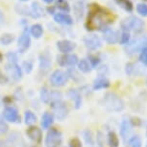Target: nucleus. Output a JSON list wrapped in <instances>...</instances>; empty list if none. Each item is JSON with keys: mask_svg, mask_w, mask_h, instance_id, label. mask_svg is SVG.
Returning <instances> with one entry per match:
<instances>
[{"mask_svg": "<svg viewBox=\"0 0 147 147\" xmlns=\"http://www.w3.org/2000/svg\"><path fill=\"white\" fill-rule=\"evenodd\" d=\"M40 98L44 103H48L49 100H50V92L48 91L46 88H41L40 91Z\"/></svg>", "mask_w": 147, "mask_h": 147, "instance_id": "nucleus-32", "label": "nucleus"}, {"mask_svg": "<svg viewBox=\"0 0 147 147\" xmlns=\"http://www.w3.org/2000/svg\"><path fill=\"white\" fill-rule=\"evenodd\" d=\"M103 105L109 112L118 113L124 109V102L123 100L116 95L115 93L109 92L104 96Z\"/></svg>", "mask_w": 147, "mask_h": 147, "instance_id": "nucleus-2", "label": "nucleus"}, {"mask_svg": "<svg viewBox=\"0 0 147 147\" xmlns=\"http://www.w3.org/2000/svg\"><path fill=\"white\" fill-rule=\"evenodd\" d=\"M54 20L57 23L63 24V25H71L73 23V19L67 13H58L54 16Z\"/></svg>", "mask_w": 147, "mask_h": 147, "instance_id": "nucleus-18", "label": "nucleus"}, {"mask_svg": "<svg viewBox=\"0 0 147 147\" xmlns=\"http://www.w3.org/2000/svg\"><path fill=\"white\" fill-rule=\"evenodd\" d=\"M26 135L31 140L35 141L37 143H40L41 141V138H42V133L41 130L38 127L31 126L26 130Z\"/></svg>", "mask_w": 147, "mask_h": 147, "instance_id": "nucleus-16", "label": "nucleus"}, {"mask_svg": "<svg viewBox=\"0 0 147 147\" xmlns=\"http://www.w3.org/2000/svg\"><path fill=\"white\" fill-rule=\"evenodd\" d=\"M67 94H68L69 98H70L71 100L74 102V105H75L76 109H79V108L81 107V104H82L81 94H80L76 90H69Z\"/></svg>", "mask_w": 147, "mask_h": 147, "instance_id": "nucleus-20", "label": "nucleus"}, {"mask_svg": "<svg viewBox=\"0 0 147 147\" xmlns=\"http://www.w3.org/2000/svg\"><path fill=\"white\" fill-rule=\"evenodd\" d=\"M45 3H47V4H50V3H52V2L54 1V0H43Z\"/></svg>", "mask_w": 147, "mask_h": 147, "instance_id": "nucleus-43", "label": "nucleus"}, {"mask_svg": "<svg viewBox=\"0 0 147 147\" xmlns=\"http://www.w3.org/2000/svg\"><path fill=\"white\" fill-rule=\"evenodd\" d=\"M6 70L15 81H19L22 78L21 68L16 63H9L6 65Z\"/></svg>", "mask_w": 147, "mask_h": 147, "instance_id": "nucleus-10", "label": "nucleus"}, {"mask_svg": "<svg viewBox=\"0 0 147 147\" xmlns=\"http://www.w3.org/2000/svg\"><path fill=\"white\" fill-rule=\"evenodd\" d=\"M78 67L83 73H88L90 71V65L87 60H81L78 63Z\"/></svg>", "mask_w": 147, "mask_h": 147, "instance_id": "nucleus-29", "label": "nucleus"}, {"mask_svg": "<svg viewBox=\"0 0 147 147\" xmlns=\"http://www.w3.org/2000/svg\"><path fill=\"white\" fill-rule=\"evenodd\" d=\"M57 48L59 49L60 52L63 54H67L69 52L73 51L76 48V43L72 42V41L68 40H59L57 42Z\"/></svg>", "mask_w": 147, "mask_h": 147, "instance_id": "nucleus-13", "label": "nucleus"}, {"mask_svg": "<svg viewBox=\"0 0 147 147\" xmlns=\"http://www.w3.org/2000/svg\"><path fill=\"white\" fill-rule=\"evenodd\" d=\"M146 147H147V144H146Z\"/></svg>", "mask_w": 147, "mask_h": 147, "instance_id": "nucleus-48", "label": "nucleus"}, {"mask_svg": "<svg viewBox=\"0 0 147 147\" xmlns=\"http://www.w3.org/2000/svg\"><path fill=\"white\" fill-rule=\"evenodd\" d=\"M52 108H53V112H54V115L56 116V118H58L59 120H63L66 115H67L68 110L67 107L65 103H63L62 101L58 102L56 104L52 105Z\"/></svg>", "mask_w": 147, "mask_h": 147, "instance_id": "nucleus-8", "label": "nucleus"}, {"mask_svg": "<svg viewBox=\"0 0 147 147\" xmlns=\"http://www.w3.org/2000/svg\"><path fill=\"white\" fill-rule=\"evenodd\" d=\"M137 12L138 13V15L142 16H147V5L144 3H140L137 5Z\"/></svg>", "mask_w": 147, "mask_h": 147, "instance_id": "nucleus-33", "label": "nucleus"}, {"mask_svg": "<svg viewBox=\"0 0 147 147\" xmlns=\"http://www.w3.org/2000/svg\"><path fill=\"white\" fill-rule=\"evenodd\" d=\"M102 32H103L104 40L109 44H115L118 41L119 38L117 36V33L115 31H113V29L107 27V28H105L104 30H102Z\"/></svg>", "mask_w": 147, "mask_h": 147, "instance_id": "nucleus-15", "label": "nucleus"}, {"mask_svg": "<svg viewBox=\"0 0 147 147\" xmlns=\"http://www.w3.org/2000/svg\"><path fill=\"white\" fill-rule=\"evenodd\" d=\"M131 132H132V125L130 123V121L127 120V119L122 120L120 125V136L122 140L126 141L127 138H129L130 135H131Z\"/></svg>", "mask_w": 147, "mask_h": 147, "instance_id": "nucleus-17", "label": "nucleus"}, {"mask_svg": "<svg viewBox=\"0 0 147 147\" xmlns=\"http://www.w3.org/2000/svg\"><path fill=\"white\" fill-rule=\"evenodd\" d=\"M140 61L143 63L144 65L147 66V47L143 48L140 52Z\"/></svg>", "mask_w": 147, "mask_h": 147, "instance_id": "nucleus-36", "label": "nucleus"}, {"mask_svg": "<svg viewBox=\"0 0 147 147\" xmlns=\"http://www.w3.org/2000/svg\"><path fill=\"white\" fill-rule=\"evenodd\" d=\"M21 1H28V0H21Z\"/></svg>", "mask_w": 147, "mask_h": 147, "instance_id": "nucleus-45", "label": "nucleus"}, {"mask_svg": "<svg viewBox=\"0 0 147 147\" xmlns=\"http://www.w3.org/2000/svg\"><path fill=\"white\" fill-rule=\"evenodd\" d=\"M62 143V135L57 129L52 128L47 133L45 138V146L46 147H59Z\"/></svg>", "mask_w": 147, "mask_h": 147, "instance_id": "nucleus-4", "label": "nucleus"}, {"mask_svg": "<svg viewBox=\"0 0 147 147\" xmlns=\"http://www.w3.org/2000/svg\"><path fill=\"white\" fill-rule=\"evenodd\" d=\"M58 63L61 66H74L78 63V57L76 55H63L58 57Z\"/></svg>", "mask_w": 147, "mask_h": 147, "instance_id": "nucleus-12", "label": "nucleus"}, {"mask_svg": "<svg viewBox=\"0 0 147 147\" xmlns=\"http://www.w3.org/2000/svg\"><path fill=\"white\" fill-rule=\"evenodd\" d=\"M130 147H141V140L138 136H134L129 140Z\"/></svg>", "mask_w": 147, "mask_h": 147, "instance_id": "nucleus-31", "label": "nucleus"}, {"mask_svg": "<svg viewBox=\"0 0 147 147\" xmlns=\"http://www.w3.org/2000/svg\"><path fill=\"white\" fill-rule=\"evenodd\" d=\"M146 44H147L146 38L136 40L126 47V52H127V53H129V54H135V53H137L138 51L142 50L143 48H145Z\"/></svg>", "mask_w": 147, "mask_h": 147, "instance_id": "nucleus-9", "label": "nucleus"}, {"mask_svg": "<svg viewBox=\"0 0 147 147\" xmlns=\"http://www.w3.org/2000/svg\"><path fill=\"white\" fill-rule=\"evenodd\" d=\"M67 82V76L62 70H55L50 77V83L54 87H63Z\"/></svg>", "mask_w": 147, "mask_h": 147, "instance_id": "nucleus-5", "label": "nucleus"}, {"mask_svg": "<svg viewBox=\"0 0 147 147\" xmlns=\"http://www.w3.org/2000/svg\"><path fill=\"white\" fill-rule=\"evenodd\" d=\"M115 2L128 13H132L134 10V6L131 0H115Z\"/></svg>", "mask_w": 147, "mask_h": 147, "instance_id": "nucleus-22", "label": "nucleus"}, {"mask_svg": "<svg viewBox=\"0 0 147 147\" xmlns=\"http://www.w3.org/2000/svg\"><path fill=\"white\" fill-rule=\"evenodd\" d=\"M56 7L59 8L63 12H65V13L70 12V7H69V4L67 3L66 0H58L56 2Z\"/></svg>", "mask_w": 147, "mask_h": 147, "instance_id": "nucleus-26", "label": "nucleus"}, {"mask_svg": "<svg viewBox=\"0 0 147 147\" xmlns=\"http://www.w3.org/2000/svg\"><path fill=\"white\" fill-rule=\"evenodd\" d=\"M69 147H82L81 140L77 138H73L69 142Z\"/></svg>", "mask_w": 147, "mask_h": 147, "instance_id": "nucleus-40", "label": "nucleus"}, {"mask_svg": "<svg viewBox=\"0 0 147 147\" xmlns=\"http://www.w3.org/2000/svg\"><path fill=\"white\" fill-rule=\"evenodd\" d=\"M30 33H31V35L34 38H40L43 34V28H42V26L40 25V24H34V25L31 27Z\"/></svg>", "mask_w": 147, "mask_h": 147, "instance_id": "nucleus-24", "label": "nucleus"}, {"mask_svg": "<svg viewBox=\"0 0 147 147\" xmlns=\"http://www.w3.org/2000/svg\"><path fill=\"white\" fill-rule=\"evenodd\" d=\"M31 16L33 18H40L42 16V13H43V10L42 8L40 6V4L37 3V2H34L32 4V7H31Z\"/></svg>", "mask_w": 147, "mask_h": 147, "instance_id": "nucleus-23", "label": "nucleus"}, {"mask_svg": "<svg viewBox=\"0 0 147 147\" xmlns=\"http://www.w3.org/2000/svg\"><path fill=\"white\" fill-rule=\"evenodd\" d=\"M129 40H130V33L124 31L120 36V40L119 41H120L121 44H127L129 43Z\"/></svg>", "mask_w": 147, "mask_h": 147, "instance_id": "nucleus-35", "label": "nucleus"}, {"mask_svg": "<svg viewBox=\"0 0 147 147\" xmlns=\"http://www.w3.org/2000/svg\"><path fill=\"white\" fill-rule=\"evenodd\" d=\"M4 118L6 120L12 122V123H18L20 121V116L18 115V110L13 107H7L5 108L3 112Z\"/></svg>", "mask_w": 147, "mask_h": 147, "instance_id": "nucleus-11", "label": "nucleus"}, {"mask_svg": "<svg viewBox=\"0 0 147 147\" xmlns=\"http://www.w3.org/2000/svg\"><path fill=\"white\" fill-rule=\"evenodd\" d=\"M146 84H147V80H146Z\"/></svg>", "mask_w": 147, "mask_h": 147, "instance_id": "nucleus-46", "label": "nucleus"}, {"mask_svg": "<svg viewBox=\"0 0 147 147\" xmlns=\"http://www.w3.org/2000/svg\"><path fill=\"white\" fill-rule=\"evenodd\" d=\"M121 28L126 32L133 31L136 33L141 32L144 27V22L141 20L140 18H137V16H131L128 18H124L123 20L120 22Z\"/></svg>", "mask_w": 147, "mask_h": 147, "instance_id": "nucleus-3", "label": "nucleus"}, {"mask_svg": "<svg viewBox=\"0 0 147 147\" xmlns=\"http://www.w3.org/2000/svg\"><path fill=\"white\" fill-rule=\"evenodd\" d=\"M62 100V93L60 91H53V92L50 93V101L51 104H56L58 102H61Z\"/></svg>", "mask_w": 147, "mask_h": 147, "instance_id": "nucleus-30", "label": "nucleus"}, {"mask_svg": "<svg viewBox=\"0 0 147 147\" xmlns=\"http://www.w3.org/2000/svg\"><path fill=\"white\" fill-rule=\"evenodd\" d=\"M88 61H90V65L92 66V67H96L97 65L100 63V59L98 57L95 56V55H88Z\"/></svg>", "mask_w": 147, "mask_h": 147, "instance_id": "nucleus-34", "label": "nucleus"}, {"mask_svg": "<svg viewBox=\"0 0 147 147\" xmlns=\"http://www.w3.org/2000/svg\"><path fill=\"white\" fill-rule=\"evenodd\" d=\"M7 58L10 63H16V59H18V57H16V55L15 53L7 54Z\"/></svg>", "mask_w": 147, "mask_h": 147, "instance_id": "nucleus-41", "label": "nucleus"}, {"mask_svg": "<svg viewBox=\"0 0 147 147\" xmlns=\"http://www.w3.org/2000/svg\"><path fill=\"white\" fill-rule=\"evenodd\" d=\"M108 142L111 147H118L119 145V140L118 138L113 132H110L108 135Z\"/></svg>", "mask_w": 147, "mask_h": 147, "instance_id": "nucleus-25", "label": "nucleus"}, {"mask_svg": "<svg viewBox=\"0 0 147 147\" xmlns=\"http://www.w3.org/2000/svg\"><path fill=\"white\" fill-rule=\"evenodd\" d=\"M30 44H31V38H30L28 30L25 29L22 32V34L20 35V37H19L18 41V46L19 51H20L21 53H24V52L30 47Z\"/></svg>", "mask_w": 147, "mask_h": 147, "instance_id": "nucleus-7", "label": "nucleus"}, {"mask_svg": "<svg viewBox=\"0 0 147 147\" xmlns=\"http://www.w3.org/2000/svg\"><path fill=\"white\" fill-rule=\"evenodd\" d=\"M6 82H7L6 76H5L4 74L0 71V83H1V84H3V83H6Z\"/></svg>", "mask_w": 147, "mask_h": 147, "instance_id": "nucleus-42", "label": "nucleus"}, {"mask_svg": "<svg viewBox=\"0 0 147 147\" xmlns=\"http://www.w3.org/2000/svg\"><path fill=\"white\" fill-rule=\"evenodd\" d=\"M83 40H84L86 47L91 51L97 50V49H99L102 46V42H101L100 38L97 37L96 35L86 36V37L83 38Z\"/></svg>", "mask_w": 147, "mask_h": 147, "instance_id": "nucleus-6", "label": "nucleus"}, {"mask_svg": "<svg viewBox=\"0 0 147 147\" xmlns=\"http://www.w3.org/2000/svg\"><path fill=\"white\" fill-rule=\"evenodd\" d=\"M110 87L109 80L105 77H98L94 80L93 83V90H100L102 88H107Z\"/></svg>", "mask_w": 147, "mask_h": 147, "instance_id": "nucleus-19", "label": "nucleus"}, {"mask_svg": "<svg viewBox=\"0 0 147 147\" xmlns=\"http://www.w3.org/2000/svg\"><path fill=\"white\" fill-rule=\"evenodd\" d=\"M51 67V57L49 53L43 52L40 55V69L43 73L49 71Z\"/></svg>", "mask_w": 147, "mask_h": 147, "instance_id": "nucleus-14", "label": "nucleus"}, {"mask_svg": "<svg viewBox=\"0 0 147 147\" xmlns=\"http://www.w3.org/2000/svg\"><path fill=\"white\" fill-rule=\"evenodd\" d=\"M8 129H9V127H8L7 123L3 119L0 118V134H6Z\"/></svg>", "mask_w": 147, "mask_h": 147, "instance_id": "nucleus-38", "label": "nucleus"}, {"mask_svg": "<svg viewBox=\"0 0 147 147\" xmlns=\"http://www.w3.org/2000/svg\"><path fill=\"white\" fill-rule=\"evenodd\" d=\"M144 1H147V0H144Z\"/></svg>", "mask_w": 147, "mask_h": 147, "instance_id": "nucleus-47", "label": "nucleus"}, {"mask_svg": "<svg viewBox=\"0 0 147 147\" xmlns=\"http://www.w3.org/2000/svg\"><path fill=\"white\" fill-rule=\"evenodd\" d=\"M15 37L11 34H3L0 37V43L3 44V45H9L10 43H12Z\"/></svg>", "mask_w": 147, "mask_h": 147, "instance_id": "nucleus-28", "label": "nucleus"}, {"mask_svg": "<svg viewBox=\"0 0 147 147\" xmlns=\"http://www.w3.org/2000/svg\"><path fill=\"white\" fill-rule=\"evenodd\" d=\"M2 58H3V56H2V54L0 53V62H1V61H2Z\"/></svg>", "mask_w": 147, "mask_h": 147, "instance_id": "nucleus-44", "label": "nucleus"}, {"mask_svg": "<svg viewBox=\"0 0 147 147\" xmlns=\"http://www.w3.org/2000/svg\"><path fill=\"white\" fill-rule=\"evenodd\" d=\"M23 66H24V69H25V71L27 73H30L33 69V62L31 60L25 61V62L23 63Z\"/></svg>", "mask_w": 147, "mask_h": 147, "instance_id": "nucleus-39", "label": "nucleus"}, {"mask_svg": "<svg viewBox=\"0 0 147 147\" xmlns=\"http://www.w3.org/2000/svg\"><path fill=\"white\" fill-rule=\"evenodd\" d=\"M53 123V115L50 113H44L41 117V126L43 129H48Z\"/></svg>", "mask_w": 147, "mask_h": 147, "instance_id": "nucleus-21", "label": "nucleus"}, {"mask_svg": "<svg viewBox=\"0 0 147 147\" xmlns=\"http://www.w3.org/2000/svg\"><path fill=\"white\" fill-rule=\"evenodd\" d=\"M115 16L97 3H91L88 6V15L86 21L88 31L104 30L113 22Z\"/></svg>", "mask_w": 147, "mask_h": 147, "instance_id": "nucleus-1", "label": "nucleus"}, {"mask_svg": "<svg viewBox=\"0 0 147 147\" xmlns=\"http://www.w3.org/2000/svg\"><path fill=\"white\" fill-rule=\"evenodd\" d=\"M37 121V116L35 115L34 113L27 111L25 113V123L27 125H33Z\"/></svg>", "mask_w": 147, "mask_h": 147, "instance_id": "nucleus-27", "label": "nucleus"}, {"mask_svg": "<svg viewBox=\"0 0 147 147\" xmlns=\"http://www.w3.org/2000/svg\"><path fill=\"white\" fill-rule=\"evenodd\" d=\"M84 138L88 144H93V138H92V135H91L90 131L86 130L84 132Z\"/></svg>", "mask_w": 147, "mask_h": 147, "instance_id": "nucleus-37", "label": "nucleus"}]
</instances>
